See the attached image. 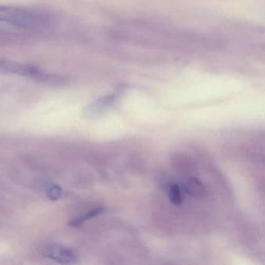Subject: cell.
I'll return each mask as SVG.
<instances>
[{"instance_id":"cell-6","label":"cell","mask_w":265,"mask_h":265,"mask_svg":"<svg viewBox=\"0 0 265 265\" xmlns=\"http://www.w3.org/2000/svg\"><path fill=\"white\" fill-rule=\"evenodd\" d=\"M62 195V190L60 189L59 187L53 186L48 191V198H50L52 201H56L60 198Z\"/></svg>"},{"instance_id":"cell-2","label":"cell","mask_w":265,"mask_h":265,"mask_svg":"<svg viewBox=\"0 0 265 265\" xmlns=\"http://www.w3.org/2000/svg\"><path fill=\"white\" fill-rule=\"evenodd\" d=\"M0 73L21 76L50 86H60L65 83L64 78L59 76L46 73L33 66L6 58H0Z\"/></svg>"},{"instance_id":"cell-4","label":"cell","mask_w":265,"mask_h":265,"mask_svg":"<svg viewBox=\"0 0 265 265\" xmlns=\"http://www.w3.org/2000/svg\"><path fill=\"white\" fill-rule=\"evenodd\" d=\"M103 211H104V208L103 207L95 208V209L87 211L86 213L79 215L78 217L73 219V220L69 223V225L71 226V227H78V226L80 225L81 223H83V222L86 221L87 219L95 217L96 215L101 213Z\"/></svg>"},{"instance_id":"cell-3","label":"cell","mask_w":265,"mask_h":265,"mask_svg":"<svg viewBox=\"0 0 265 265\" xmlns=\"http://www.w3.org/2000/svg\"><path fill=\"white\" fill-rule=\"evenodd\" d=\"M40 253L45 258L54 261L61 265H71L76 262L75 254L69 248L59 245H47L40 250Z\"/></svg>"},{"instance_id":"cell-1","label":"cell","mask_w":265,"mask_h":265,"mask_svg":"<svg viewBox=\"0 0 265 265\" xmlns=\"http://www.w3.org/2000/svg\"><path fill=\"white\" fill-rule=\"evenodd\" d=\"M48 14L31 8L0 5V22L23 28H38L48 22Z\"/></svg>"},{"instance_id":"cell-5","label":"cell","mask_w":265,"mask_h":265,"mask_svg":"<svg viewBox=\"0 0 265 265\" xmlns=\"http://www.w3.org/2000/svg\"><path fill=\"white\" fill-rule=\"evenodd\" d=\"M169 198L170 202L175 205H179L182 202L181 189L177 185H171L169 190Z\"/></svg>"}]
</instances>
